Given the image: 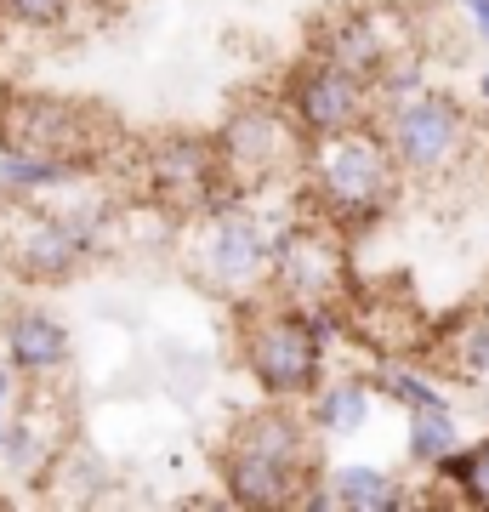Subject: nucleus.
Listing matches in <instances>:
<instances>
[{"mask_svg":"<svg viewBox=\"0 0 489 512\" xmlns=\"http://www.w3.org/2000/svg\"><path fill=\"white\" fill-rule=\"evenodd\" d=\"M325 490H330V507L336 512H404V507H416L410 484L393 478L387 467H376V461H342V467H330Z\"/></svg>","mask_w":489,"mask_h":512,"instance_id":"dca6fc26","label":"nucleus"},{"mask_svg":"<svg viewBox=\"0 0 489 512\" xmlns=\"http://www.w3.org/2000/svg\"><path fill=\"white\" fill-rule=\"evenodd\" d=\"M0 359L18 370V382H52V376L69 370L74 336L52 308L18 302V308H6V319H0Z\"/></svg>","mask_w":489,"mask_h":512,"instance_id":"9b49d317","label":"nucleus"},{"mask_svg":"<svg viewBox=\"0 0 489 512\" xmlns=\"http://www.w3.org/2000/svg\"><path fill=\"white\" fill-rule=\"evenodd\" d=\"M103 239V211H29L6 239V268L23 285H69Z\"/></svg>","mask_w":489,"mask_h":512,"instance_id":"6e6552de","label":"nucleus"},{"mask_svg":"<svg viewBox=\"0 0 489 512\" xmlns=\"http://www.w3.org/2000/svg\"><path fill=\"white\" fill-rule=\"evenodd\" d=\"M268 291L279 302H353V262H347V239L336 222L302 217L273 234L268 256Z\"/></svg>","mask_w":489,"mask_h":512,"instance_id":"20e7f679","label":"nucleus"},{"mask_svg":"<svg viewBox=\"0 0 489 512\" xmlns=\"http://www.w3.org/2000/svg\"><path fill=\"white\" fill-rule=\"evenodd\" d=\"M86 177L80 160H63V154H29V148H0V194L12 200H40V194H57Z\"/></svg>","mask_w":489,"mask_h":512,"instance_id":"f3484780","label":"nucleus"},{"mask_svg":"<svg viewBox=\"0 0 489 512\" xmlns=\"http://www.w3.org/2000/svg\"><path fill=\"white\" fill-rule=\"evenodd\" d=\"M234 444L262 450V456L285 461V467L313 473V427H308V416H302L296 404H285V399H262L251 416H239L234 421Z\"/></svg>","mask_w":489,"mask_h":512,"instance_id":"4468645a","label":"nucleus"},{"mask_svg":"<svg viewBox=\"0 0 489 512\" xmlns=\"http://www.w3.org/2000/svg\"><path fill=\"white\" fill-rule=\"evenodd\" d=\"M370 387H376L381 399H393L399 410H433V404H450V393H444L427 370L410 365V359H381L376 376H370Z\"/></svg>","mask_w":489,"mask_h":512,"instance_id":"aec40b11","label":"nucleus"},{"mask_svg":"<svg viewBox=\"0 0 489 512\" xmlns=\"http://www.w3.org/2000/svg\"><path fill=\"white\" fill-rule=\"evenodd\" d=\"M302 177H308L313 217H325L342 234H353V228H370L376 217H387V200L399 188V165H393V148H387L381 126L370 120V126L308 143Z\"/></svg>","mask_w":489,"mask_h":512,"instance_id":"f257e3e1","label":"nucleus"},{"mask_svg":"<svg viewBox=\"0 0 489 512\" xmlns=\"http://www.w3.org/2000/svg\"><path fill=\"white\" fill-rule=\"evenodd\" d=\"M143 177H148V194L165 211H188V217L239 200V188L222 171L217 137H205V131H165L160 143H148Z\"/></svg>","mask_w":489,"mask_h":512,"instance_id":"0eeeda50","label":"nucleus"},{"mask_svg":"<svg viewBox=\"0 0 489 512\" xmlns=\"http://www.w3.org/2000/svg\"><path fill=\"white\" fill-rule=\"evenodd\" d=\"M313 57L370 80L387 57H399V40L387 35V23L376 12H342V18H325V29L313 35Z\"/></svg>","mask_w":489,"mask_h":512,"instance_id":"ddd939ff","label":"nucleus"},{"mask_svg":"<svg viewBox=\"0 0 489 512\" xmlns=\"http://www.w3.org/2000/svg\"><path fill=\"white\" fill-rule=\"evenodd\" d=\"M0 461L23 478L46 473V467H52V433L29 416H6L0 421Z\"/></svg>","mask_w":489,"mask_h":512,"instance_id":"412c9836","label":"nucleus"},{"mask_svg":"<svg viewBox=\"0 0 489 512\" xmlns=\"http://www.w3.org/2000/svg\"><path fill=\"white\" fill-rule=\"evenodd\" d=\"M290 131L302 143H319V137H336V131H353V126H370L376 120V92L364 74H347L325 57H302L296 69L279 80V97Z\"/></svg>","mask_w":489,"mask_h":512,"instance_id":"423d86ee","label":"nucleus"},{"mask_svg":"<svg viewBox=\"0 0 489 512\" xmlns=\"http://www.w3.org/2000/svg\"><path fill=\"white\" fill-rule=\"evenodd\" d=\"M455 444H461V416H455L450 404H433V410H404V456H410V467L433 473Z\"/></svg>","mask_w":489,"mask_h":512,"instance_id":"a211bd4d","label":"nucleus"},{"mask_svg":"<svg viewBox=\"0 0 489 512\" xmlns=\"http://www.w3.org/2000/svg\"><path fill=\"white\" fill-rule=\"evenodd\" d=\"M381 137L393 148V165H399V177H444L461 154H467V109L455 103L450 92H416L393 103V109L376 114Z\"/></svg>","mask_w":489,"mask_h":512,"instance_id":"39448f33","label":"nucleus"},{"mask_svg":"<svg viewBox=\"0 0 489 512\" xmlns=\"http://www.w3.org/2000/svg\"><path fill=\"white\" fill-rule=\"evenodd\" d=\"M0 148H29V154H63L86 165L91 154V109L69 97L18 92L0 97Z\"/></svg>","mask_w":489,"mask_h":512,"instance_id":"9d476101","label":"nucleus"},{"mask_svg":"<svg viewBox=\"0 0 489 512\" xmlns=\"http://www.w3.org/2000/svg\"><path fill=\"white\" fill-rule=\"evenodd\" d=\"M478 97H484V103H489V69L478 74Z\"/></svg>","mask_w":489,"mask_h":512,"instance_id":"a878e982","label":"nucleus"},{"mask_svg":"<svg viewBox=\"0 0 489 512\" xmlns=\"http://www.w3.org/2000/svg\"><path fill=\"white\" fill-rule=\"evenodd\" d=\"M308 478L302 467H285V461L262 456V450H245V444L228 439V450L217 456V484L222 495L234 501V507H296V495L308 490Z\"/></svg>","mask_w":489,"mask_h":512,"instance_id":"f8f14e48","label":"nucleus"},{"mask_svg":"<svg viewBox=\"0 0 489 512\" xmlns=\"http://www.w3.org/2000/svg\"><path fill=\"white\" fill-rule=\"evenodd\" d=\"M433 478L444 484V490H455L467 507H489V439H478V444H455L450 456L433 467Z\"/></svg>","mask_w":489,"mask_h":512,"instance_id":"6ab92c4d","label":"nucleus"},{"mask_svg":"<svg viewBox=\"0 0 489 512\" xmlns=\"http://www.w3.org/2000/svg\"><path fill=\"white\" fill-rule=\"evenodd\" d=\"M444 365H450L461 382H489V313H467V319L450 330Z\"/></svg>","mask_w":489,"mask_h":512,"instance_id":"4be33fe9","label":"nucleus"},{"mask_svg":"<svg viewBox=\"0 0 489 512\" xmlns=\"http://www.w3.org/2000/svg\"><path fill=\"white\" fill-rule=\"evenodd\" d=\"M461 18H467V29L478 40H489V0H467V6H461Z\"/></svg>","mask_w":489,"mask_h":512,"instance_id":"393cba45","label":"nucleus"},{"mask_svg":"<svg viewBox=\"0 0 489 512\" xmlns=\"http://www.w3.org/2000/svg\"><path fill=\"white\" fill-rule=\"evenodd\" d=\"M211 137H217L222 171H228V183H234L239 194L256 188V183H273L296 154H308V143L290 131L285 109H279L273 97H245V103H234Z\"/></svg>","mask_w":489,"mask_h":512,"instance_id":"1a4fd4ad","label":"nucleus"},{"mask_svg":"<svg viewBox=\"0 0 489 512\" xmlns=\"http://www.w3.org/2000/svg\"><path fill=\"white\" fill-rule=\"evenodd\" d=\"M74 6L80 0H0V18L29 35H57V29H69Z\"/></svg>","mask_w":489,"mask_h":512,"instance_id":"5701e85b","label":"nucleus"},{"mask_svg":"<svg viewBox=\"0 0 489 512\" xmlns=\"http://www.w3.org/2000/svg\"><path fill=\"white\" fill-rule=\"evenodd\" d=\"M325 336L313 330L302 302H251L239 325V365L256 382L262 399L302 404L313 387L325 382Z\"/></svg>","mask_w":489,"mask_h":512,"instance_id":"f03ea898","label":"nucleus"},{"mask_svg":"<svg viewBox=\"0 0 489 512\" xmlns=\"http://www.w3.org/2000/svg\"><path fill=\"white\" fill-rule=\"evenodd\" d=\"M268 256H273V228L239 200L200 211L194 234H188L194 285H205L211 296H228V302H251L268 285Z\"/></svg>","mask_w":489,"mask_h":512,"instance_id":"7ed1b4c3","label":"nucleus"},{"mask_svg":"<svg viewBox=\"0 0 489 512\" xmlns=\"http://www.w3.org/2000/svg\"><path fill=\"white\" fill-rule=\"evenodd\" d=\"M12 410H18V370L0 359V421L12 416Z\"/></svg>","mask_w":489,"mask_h":512,"instance_id":"b1692460","label":"nucleus"},{"mask_svg":"<svg viewBox=\"0 0 489 512\" xmlns=\"http://www.w3.org/2000/svg\"><path fill=\"white\" fill-rule=\"evenodd\" d=\"M450 6H455V12H461V6H467V0H450Z\"/></svg>","mask_w":489,"mask_h":512,"instance_id":"bb28decb","label":"nucleus"},{"mask_svg":"<svg viewBox=\"0 0 489 512\" xmlns=\"http://www.w3.org/2000/svg\"><path fill=\"white\" fill-rule=\"evenodd\" d=\"M302 416L319 439H359L376 416V387H370V376H325L302 399Z\"/></svg>","mask_w":489,"mask_h":512,"instance_id":"2eb2a0df","label":"nucleus"}]
</instances>
